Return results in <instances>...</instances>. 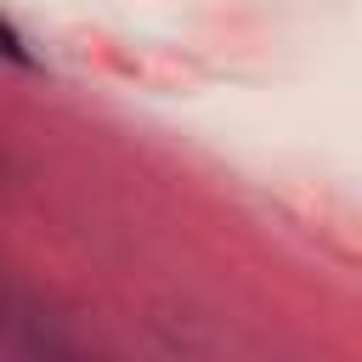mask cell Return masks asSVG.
Returning a JSON list of instances; mask_svg holds the SVG:
<instances>
[{"instance_id": "obj_1", "label": "cell", "mask_w": 362, "mask_h": 362, "mask_svg": "<svg viewBox=\"0 0 362 362\" xmlns=\"http://www.w3.org/2000/svg\"><path fill=\"white\" fill-rule=\"evenodd\" d=\"M0 57H11V62H28V51L17 45V34H11L6 23H0Z\"/></svg>"}]
</instances>
